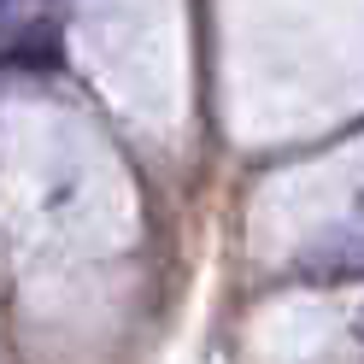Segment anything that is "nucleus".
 Returning <instances> with one entry per match:
<instances>
[{
    "mask_svg": "<svg viewBox=\"0 0 364 364\" xmlns=\"http://www.w3.org/2000/svg\"><path fill=\"white\" fill-rule=\"evenodd\" d=\"M6 6H12V0H0V12H6Z\"/></svg>",
    "mask_w": 364,
    "mask_h": 364,
    "instance_id": "1",
    "label": "nucleus"
}]
</instances>
